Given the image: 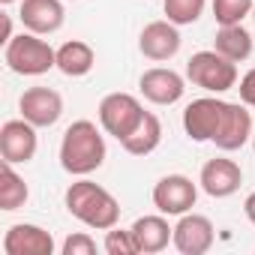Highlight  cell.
Wrapping results in <instances>:
<instances>
[{
	"mask_svg": "<svg viewBox=\"0 0 255 255\" xmlns=\"http://www.w3.org/2000/svg\"><path fill=\"white\" fill-rule=\"evenodd\" d=\"M63 204L69 210V216H75L81 225L93 228V231H108L120 222V201L99 183L78 177L75 183H69Z\"/></svg>",
	"mask_w": 255,
	"mask_h": 255,
	"instance_id": "obj_2",
	"label": "cell"
},
{
	"mask_svg": "<svg viewBox=\"0 0 255 255\" xmlns=\"http://www.w3.org/2000/svg\"><path fill=\"white\" fill-rule=\"evenodd\" d=\"M96 114H99V126L105 129V135L123 141L126 135H132V129L141 123V117L147 111H144V105H141L138 96L123 93V90H114V93L102 96Z\"/></svg>",
	"mask_w": 255,
	"mask_h": 255,
	"instance_id": "obj_5",
	"label": "cell"
},
{
	"mask_svg": "<svg viewBox=\"0 0 255 255\" xmlns=\"http://www.w3.org/2000/svg\"><path fill=\"white\" fill-rule=\"evenodd\" d=\"M204 6L207 0H162V12L171 24L177 27H186V24H195L201 15H204Z\"/></svg>",
	"mask_w": 255,
	"mask_h": 255,
	"instance_id": "obj_22",
	"label": "cell"
},
{
	"mask_svg": "<svg viewBox=\"0 0 255 255\" xmlns=\"http://www.w3.org/2000/svg\"><path fill=\"white\" fill-rule=\"evenodd\" d=\"M159 144H162V120L153 111H147L141 117V123L132 129V135H126L120 141V147L129 156H150Z\"/></svg>",
	"mask_w": 255,
	"mask_h": 255,
	"instance_id": "obj_19",
	"label": "cell"
},
{
	"mask_svg": "<svg viewBox=\"0 0 255 255\" xmlns=\"http://www.w3.org/2000/svg\"><path fill=\"white\" fill-rule=\"evenodd\" d=\"M252 132H255V123H252L249 105L225 102V111H222V120H219V129L213 135V144L222 153H234V150H240L252 141Z\"/></svg>",
	"mask_w": 255,
	"mask_h": 255,
	"instance_id": "obj_8",
	"label": "cell"
},
{
	"mask_svg": "<svg viewBox=\"0 0 255 255\" xmlns=\"http://www.w3.org/2000/svg\"><path fill=\"white\" fill-rule=\"evenodd\" d=\"M213 48L222 57H228L234 63H243V60H249V54L255 48V33H249L243 24H225V27L216 30Z\"/></svg>",
	"mask_w": 255,
	"mask_h": 255,
	"instance_id": "obj_20",
	"label": "cell"
},
{
	"mask_svg": "<svg viewBox=\"0 0 255 255\" xmlns=\"http://www.w3.org/2000/svg\"><path fill=\"white\" fill-rule=\"evenodd\" d=\"M0 3H3V6H12V3H15V0H0Z\"/></svg>",
	"mask_w": 255,
	"mask_h": 255,
	"instance_id": "obj_29",
	"label": "cell"
},
{
	"mask_svg": "<svg viewBox=\"0 0 255 255\" xmlns=\"http://www.w3.org/2000/svg\"><path fill=\"white\" fill-rule=\"evenodd\" d=\"M225 111V99H219L216 93L198 96L183 108V132L192 141H213L216 129H219V120Z\"/></svg>",
	"mask_w": 255,
	"mask_h": 255,
	"instance_id": "obj_7",
	"label": "cell"
},
{
	"mask_svg": "<svg viewBox=\"0 0 255 255\" xmlns=\"http://www.w3.org/2000/svg\"><path fill=\"white\" fill-rule=\"evenodd\" d=\"M240 183H243V168L228 156H216L201 165L198 186L210 198H231L240 189Z\"/></svg>",
	"mask_w": 255,
	"mask_h": 255,
	"instance_id": "obj_14",
	"label": "cell"
},
{
	"mask_svg": "<svg viewBox=\"0 0 255 255\" xmlns=\"http://www.w3.org/2000/svg\"><path fill=\"white\" fill-rule=\"evenodd\" d=\"M102 249L108 255H138V243H135V234L132 228H108L105 231V240H102Z\"/></svg>",
	"mask_w": 255,
	"mask_h": 255,
	"instance_id": "obj_24",
	"label": "cell"
},
{
	"mask_svg": "<svg viewBox=\"0 0 255 255\" xmlns=\"http://www.w3.org/2000/svg\"><path fill=\"white\" fill-rule=\"evenodd\" d=\"M18 111L36 129H48L63 117V96L51 87H27L18 99Z\"/></svg>",
	"mask_w": 255,
	"mask_h": 255,
	"instance_id": "obj_12",
	"label": "cell"
},
{
	"mask_svg": "<svg viewBox=\"0 0 255 255\" xmlns=\"http://www.w3.org/2000/svg\"><path fill=\"white\" fill-rule=\"evenodd\" d=\"M135 243L141 255H156L162 249H168V243L174 240V225H168L165 213H150V216H138L132 225Z\"/></svg>",
	"mask_w": 255,
	"mask_h": 255,
	"instance_id": "obj_17",
	"label": "cell"
},
{
	"mask_svg": "<svg viewBox=\"0 0 255 255\" xmlns=\"http://www.w3.org/2000/svg\"><path fill=\"white\" fill-rule=\"evenodd\" d=\"M237 90H240V102L249 105V108H255V66L237 81Z\"/></svg>",
	"mask_w": 255,
	"mask_h": 255,
	"instance_id": "obj_26",
	"label": "cell"
},
{
	"mask_svg": "<svg viewBox=\"0 0 255 255\" xmlns=\"http://www.w3.org/2000/svg\"><path fill=\"white\" fill-rule=\"evenodd\" d=\"M216 240V228L204 213H183L174 225V249L180 255H204Z\"/></svg>",
	"mask_w": 255,
	"mask_h": 255,
	"instance_id": "obj_11",
	"label": "cell"
},
{
	"mask_svg": "<svg viewBox=\"0 0 255 255\" xmlns=\"http://www.w3.org/2000/svg\"><path fill=\"white\" fill-rule=\"evenodd\" d=\"M183 39H180V30L177 24H171L168 18H159V21H150L144 24V30L138 33V51L153 60V63H165L171 57H177Z\"/></svg>",
	"mask_w": 255,
	"mask_h": 255,
	"instance_id": "obj_13",
	"label": "cell"
},
{
	"mask_svg": "<svg viewBox=\"0 0 255 255\" xmlns=\"http://www.w3.org/2000/svg\"><path fill=\"white\" fill-rule=\"evenodd\" d=\"M138 90L153 105H174L186 93V78L180 72H174L171 66H153V69H144L141 72Z\"/></svg>",
	"mask_w": 255,
	"mask_h": 255,
	"instance_id": "obj_10",
	"label": "cell"
},
{
	"mask_svg": "<svg viewBox=\"0 0 255 255\" xmlns=\"http://www.w3.org/2000/svg\"><path fill=\"white\" fill-rule=\"evenodd\" d=\"M105 129H99V126L93 120H75L66 126V132L60 138V168L72 177H87L93 171L102 168L105 162Z\"/></svg>",
	"mask_w": 255,
	"mask_h": 255,
	"instance_id": "obj_1",
	"label": "cell"
},
{
	"mask_svg": "<svg viewBox=\"0 0 255 255\" xmlns=\"http://www.w3.org/2000/svg\"><path fill=\"white\" fill-rule=\"evenodd\" d=\"M186 81L219 96V93L237 87L240 78H237V63L222 57L216 48H210V51H195L186 60Z\"/></svg>",
	"mask_w": 255,
	"mask_h": 255,
	"instance_id": "obj_4",
	"label": "cell"
},
{
	"mask_svg": "<svg viewBox=\"0 0 255 255\" xmlns=\"http://www.w3.org/2000/svg\"><path fill=\"white\" fill-rule=\"evenodd\" d=\"M12 36H15V33H12V18H9V15L3 12V45H6V42H9Z\"/></svg>",
	"mask_w": 255,
	"mask_h": 255,
	"instance_id": "obj_28",
	"label": "cell"
},
{
	"mask_svg": "<svg viewBox=\"0 0 255 255\" xmlns=\"http://www.w3.org/2000/svg\"><path fill=\"white\" fill-rule=\"evenodd\" d=\"M60 252H63V255H93V252H96V240H93L87 231H72V234L63 240Z\"/></svg>",
	"mask_w": 255,
	"mask_h": 255,
	"instance_id": "obj_25",
	"label": "cell"
},
{
	"mask_svg": "<svg viewBox=\"0 0 255 255\" xmlns=\"http://www.w3.org/2000/svg\"><path fill=\"white\" fill-rule=\"evenodd\" d=\"M27 198H30V189H27L24 177L15 171L12 162H3L0 165V210L12 213V210L24 207Z\"/></svg>",
	"mask_w": 255,
	"mask_h": 255,
	"instance_id": "obj_21",
	"label": "cell"
},
{
	"mask_svg": "<svg viewBox=\"0 0 255 255\" xmlns=\"http://www.w3.org/2000/svg\"><path fill=\"white\" fill-rule=\"evenodd\" d=\"M21 27L39 36H51L63 27L66 21V6L63 0H21V9H18Z\"/></svg>",
	"mask_w": 255,
	"mask_h": 255,
	"instance_id": "obj_16",
	"label": "cell"
},
{
	"mask_svg": "<svg viewBox=\"0 0 255 255\" xmlns=\"http://www.w3.org/2000/svg\"><path fill=\"white\" fill-rule=\"evenodd\" d=\"M36 147H39V135L30 120L18 117L3 123V129H0V156H3V162L27 165L36 156Z\"/></svg>",
	"mask_w": 255,
	"mask_h": 255,
	"instance_id": "obj_9",
	"label": "cell"
},
{
	"mask_svg": "<svg viewBox=\"0 0 255 255\" xmlns=\"http://www.w3.org/2000/svg\"><path fill=\"white\" fill-rule=\"evenodd\" d=\"M96 66V51L84 39H69L57 48V69L66 78H84Z\"/></svg>",
	"mask_w": 255,
	"mask_h": 255,
	"instance_id": "obj_18",
	"label": "cell"
},
{
	"mask_svg": "<svg viewBox=\"0 0 255 255\" xmlns=\"http://www.w3.org/2000/svg\"><path fill=\"white\" fill-rule=\"evenodd\" d=\"M243 213H246V219L255 225V192L246 195V201H243Z\"/></svg>",
	"mask_w": 255,
	"mask_h": 255,
	"instance_id": "obj_27",
	"label": "cell"
},
{
	"mask_svg": "<svg viewBox=\"0 0 255 255\" xmlns=\"http://www.w3.org/2000/svg\"><path fill=\"white\" fill-rule=\"evenodd\" d=\"M57 243L51 231L33 222H15L3 234V252L6 255H54Z\"/></svg>",
	"mask_w": 255,
	"mask_h": 255,
	"instance_id": "obj_15",
	"label": "cell"
},
{
	"mask_svg": "<svg viewBox=\"0 0 255 255\" xmlns=\"http://www.w3.org/2000/svg\"><path fill=\"white\" fill-rule=\"evenodd\" d=\"M150 198H153V207L159 213L183 216L198 201V183H192V177H186V174H165L156 180Z\"/></svg>",
	"mask_w": 255,
	"mask_h": 255,
	"instance_id": "obj_6",
	"label": "cell"
},
{
	"mask_svg": "<svg viewBox=\"0 0 255 255\" xmlns=\"http://www.w3.org/2000/svg\"><path fill=\"white\" fill-rule=\"evenodd\" d=\"M3 60L15 75L36 78V75L57 69V48H51L39 33L21 30L3 45Z\"/></svg>",
	"mask_w": 255,
	"mask_h": 255,
	"instance_id": "obj_3",
	"label": "cell"
},
{
	"mask_svg": "<svg viewBox=\"0 0 255 255\" xmlns=\"http://www.w3.org/2000/svg\"><path fill=\"white\" fill-rule=\"evenodd\" d=\"M210 9H213L216 24L225 27V24H243V18L252 15L255 3H252V0H213Z\"/></svg>",
	"mask_w": 255,
	"mask_h": 255,
	"instance_id": "obj_23",
	"label": "cell"
},
{
	"mask_svg": "<svg viewBox=\"0 0 255 255\" xmlns=\"http://www.w3.org/2000/svg\"><path fill=\"white\" fill-rule=\"evenodd\" d=\"M252 150H255V132H252Z\"/></svg>",
	"mask_w": 255,
	"mask_h": 255,
	"instance_id": "obj_31",
	"label": "cell"
},
{
	"mask_svg": "<svg viewBox=\"0 0 255 255\" xmlns=\"http://www.w3.org/2000/svg\"><path fill=\"white\" fill-rule=\"evenodd\" d=\"M252 27H255V9H252ZM252 33H255V30H252Z\"/></svg>",
	"mask_w": 255,
	"mask_h": 255,
	"instance_id": "obj_30",
	"label": "cell"
}]
</instances>
